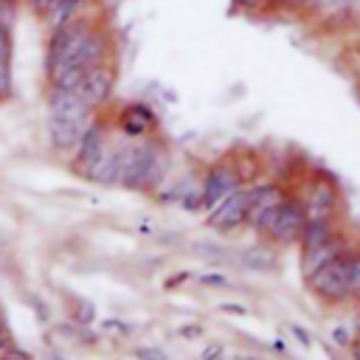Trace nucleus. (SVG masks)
Masks as SVG:
<instances>
[{
  "instance_id": "f257e3e1",
  "label": "nucleus",
  "mask_w": 360,
  "mask_h": 360,
  "mask_svg": "<svg viewBox=\"0 0 360 360\" xmlns=\"http://www.w3.org/2000/svg\"><path fill=\"white\" fill-rule=\"evenodd\" d=\"M163 172V155L155 143H124L121 146V174L118 186L129 191L152 188L160 180Z\"/></svg>"
},
{
  "instance_id": "f03ea898",
  "label": "nucleus",
  "mask_w": 360,
  "mask_h": 360,
  "mask_svg": "<svg viewBox=\"0 0 360 360\" xmlns=\"http://www.w3.org/2000/svg\"><path fill=\"white\" fill-rule=\"evenodd\" d=\"M312 292H318L326 301H340L349 295V256H335L323 267H318L309 276Z\"/></svg>"
},
{
  "instance_id": "7ed1b4c3",
  "label": "nucleus",
  "mask_w": 360,
  "mask_h": 360,
  "mask_svg": "<svg viewBox=\"0 0 360 360\" xmlns=\"http://www.w3.org/2000/svg\"><path fill=\"white\" fill-rule=\"evenodd\" d=\"M107 149V127L101 124V121H96V118H90L87 121V127L82 129V135H79V143H76V149L70 152L73 155V169L84 177V172L101 158V152Z\"/></svg>"
},
{
  "instance_id": "20e7f679",
  "label": "nucleus",
  "mask_w": 360,
  "mask_h": 360,
  "mask_svg": "<svg viewBox=\"0 0 360 360\" xmlns=\"http://www.w3.org/2000/svg\"><path fill=\"white\" fill-rule=\"evenodd\" d=\"M112 87H115V73L107 62L96 65V68H87L82 82H79V96L93 107H104L110 98H112Z\"/></svg>"
},
{
  "instance_id": "39448f33",
  "label": "nucleus",
  "mask_w": 360,
  "mask_h": 360,
  "mask_svg": "<svg viewBox=\"0 0 360 360\" xmlns=\"http://www.w3.org/2000/svg\"><path fill=\"white\" fill-rule=\"evenodd\" d=\"M45 104H48V115H59V118H73V121L87 124L93 115V107L79 96V90H62V87L48 84Z\"/></svg>"
},
{
  "instance_id": "423d86ee",
  "label": "nucleus",
  "mask_w": 360,
  "mask_h": 360,
  "mask_svg": "<svg viewBox=\"0 0 360 360\" xmlns=\"http://www.w3.org/2000/svg\"><path fill=\"white\" fill-rule=\"evenodd\" d=\"M239 188V174L233 172V166L219 163L214 169H208V174L202 177L200 186V197H202V208H214L219 200H225L231 191Z\"/></svg>"
},
{
  "instance_id": "0eeeda50",
  "label": "nucleus",
  "mask_w": 360,
  "mask_h": 360,
  "mask_svg": "<svg viewBox=\"0 0 360 360\" xmlns=\"http://www.w3.org/2000/svg\"><path fill=\"white\" fill-rule=\"evenodd\" d=\"M304 222H307V214H304V202L301 200H290V197H284L281 200V208H278V217H276V222H273V228H270V239H276V242H281V245H287V242H292L298 233H301V228H304Z\"/></svg>"
},
{
  "instance_id": "6e6552de",
  "label": "nucleus",
  "mask_w": 360,
  "mask_h": 360,
  "mask_svg": "<svg viewBox=\"0 0 360 360\" xmlns=\"http://www.w3.org/2000/svg\"><path fill=\"white\" fill-rule=\"evenodd\" d=\"M245 214H248L245 211V191L236 188L225 200H219L214 208H208V225H214L225 233V231H233V228L245 225Z\"/></svg>"
},
{
  "instance_id": "1a4fd4ad",
  "label": "nucleus",
  "mask_w": 360,
  "mask_h": 360,
  "mask_svg": "<svg viewBox=\"0 0 360 360\" xmlns=\"http://www.w3.org/2000/svg\"><path fill=\"white\" fill-rule=\"evenodd\" d=\"M87 124L84 121H73V118H59V115H48L45 118V135H48V143L51 149L62 152V155H70L79 143V135Z\"/></svg>"
},
{
  "instance_id": "9d476101",
  "label": "nucleus",
  "mask_w": 360,
  "mask_h": 360,
  "mask_svg": "<svg viewBox=\"0 0 360 360\" xmlns=\"http://www.w3.org/2000/svg\"><path fill=\"white\" fill-rule=\"evenodd\" d=\"M118 174H121V146L107 143L101 158L84 172V180H90L96 186H118Z\"/></svg>"
},
{
  "instance_id": "9b49d317",
  "label": "nucleus",
  "mask_w": 360,
  "mask_h": 360,
  "mask_svg": "<svg viewBox=\"0 0 360 360\" xmlns=\"http://www.w3.org/2000/svg\"><path fill=\"white\" fill-rule=\"evenodd\" d=\"M118 124H121V132H124L127 138H143L152 127H158V115H155L146 104L135 101V104H127V107L121 110Z\"/></svg>"
},
{
  "instance_id": "f8f14e48",
  "label": "nucleus",
  "mask_w": 360,
  "mask_h": 360,
  "mask_svg": "<svg viewBox=\"0 0 360 360\" xmlns=\"http://www.w3.org/2000/svg\"><path fill=\"white\" fill-rule=\"evenodd\" d=\"M335 208H338V191H335V186H329V183H315L309 200L304 202L307 219H329V217L335 214Z\"/></svg>"
},
{
  "instance_id": "ddd939ff",
  "label": "nucleus",
  "mask_w": 360,
  "mask_h": 360,
  "mask_svg": "<svg viewBox=\"0 0 360 360\" xmlns=\"http://www.w3.org/2000/svg\"><path fill=\"white\" fill-rule=\"evenodd\" d=\"M104 59H107V37L101 31L90 28L87 37H84V42H82V48H79V53H76V68L87 70V68L101 65Z\"/></svg>"
},
{
  "instance_id": "4468645a",
  "label": "nucleus",
  "mask_w": 360,
  "mask_h": 360,
  "mask_svg": "<svg viewBox=\"0 0 360 360\" xmlns=\"http://www.w3.org/2000/svg\"><path fill=\"white\" fill-rule=\"evenodd\" d=\"M14 79H11V28L0 25V101L11 98Z\"/></svg>"
},
{
  "instance_id": "2eb2a0df",
  "label": "nucleus",
  "mask_w": 360,
  "mask_h": 360,
  "mask_svg": "<svg viewBox=\"0 0 360 360\" xmlns=\"http://www.w3.org/2000/svg\"><path fill=\"white\" fill-rule=\"evenodd\" d=\"M332 219H307L304 222V228H301V250L304 253H309L312 248H318V245H323V242H329L332 239Z\"/></svg>"
},
{
  "instance_id": "dca6fc26",
  "label": "nucleus",
  "mask_w": 360,
  "mask_h": 360,
  "mask_svg": "<svg viewBox=\"0 0 360 360\" xmlns=\"http://www.w3.org/2000/svg\"><path fill=\"white\" fill-rule=\"evenodd\" d=\"M239 264L253 270V273H267L276 267V253L267 245H253V248H245L239 253Z\"/></svg>"
},
{
  "instance_id": "f3484780",
  "label": "nucleus",
  "mask_w": 360,
  "mask_h": 360,
  "mask_svg": "<svg viewBox=\"0 0 360 360\" xmlns=\"http://www.w3.org/2000/svg\"><path fill=\"white\" fill-rule=\"evenodd\" d=\"M335 256H340V245H338L335 239H329V242H323V245L312 248L309 253H304V276L309 278L318 267H323V264H326V262H332Z\"/></svg>"
},
{
  "instance_id": "a211bd4d",
  "label": "nucleus",
  "mask_w": 360,
  "mask_h": 360,
  "mask_svg": "<svg viewBox=\"0 0 360 360\" xmlns=\"http://www.w3.org/2000/svg\"><path fill=\"white\" fill-rule=\"evenodd\" d=\"M93 321H96V307H93V301L79 298V301L73 304V323H76V326H90Z\"/></svg>"
},
{
  "instance_id": "6ab92c4d",
  "label": "nucleus",
  "mask_w": 360,
  "mask_h": 360,
  "mask_svg": "<svg viewBox=\"0 0 360 360\" xmlns=\"http://www.w3.org/2000/svg\"><path fill=\"white\" fill-rule=\"evenodd\" d=\"M278 208H281V200H278V202H273V205H267V208L256 217L253 228H256L259 233H270V228H273V222H276V217H278Z\"/></svg>"
},
{
  "instance_id": "aec40b11",
  "label": "nucleus",
  "mask_w": 360,
  "mask_h": 360,
  "mask_svg": "<svg viewBox=\"0 0 360 360\" xmlns=\"http://www.w3.org/2000/svg\"><path fill=\"white\" fill-rule=\"evenodd\" d=\"M349 292L360 295V253L349 256Z\"/></svg>"
},
{
  "instance_id": "412c9836",
  "label": "nucleus",
  "mask_w": 360,
  "mask_h": 360,
  "mask_svg": "<svg viewBox=\"0 0 360 360\" xmlns=\"http://www.w3.org/2000/svg\"><path fill=\"white\" fill-rule=\"evenodd\" d=\"M132 354H135V360H169V354L158 346H138V349H132Z\"/></svg>"
},
{
  "instance_id": "4be33fe9",
  "label": "nucleus",
  "mask_w": 360,
  "mask_h": 360,
  "mask_svg": "<svg viewBox=\"0 0 360 360\" xmlns=\"http://www.w3.org/2000/svg\"><path fill=\"white\" fill-rule=\"evenodd\" d=\"M222 357H225V346L222 343H208L200 352V360H222Z\"/></svg>"
},
{
  "instance_id": "5701e85b",
  "label": "nucleus",
  "mask_w": 360,
  "mask_h": 360,
  "mask_svg": "<svg viewBox=\"0 0 360 360\" xmlns=\"http://www.w3.org/2000/svg\"><path fill=\"white\" fill-rule=\"evenodd\" d=\"M200 278V284H205V287H228V276H222V273H202V276H197Z\"/></svg>"
},
{
  "instance_id": "b1692460",
  "label": "nucleus",
  "mask_w": 360,
  "mask_h": 360,
  "mask_svg": "<svg viewBox=\"0 0 360 360\" xmlns=\"http://www.w3.org/2000/svg\"><path fill=\"white\" fill-rule=\"evenodd\" d=\"M0 360H31V354L25 352V349H20V346H6L3 352H0Z\"/></svg>"
},
{
  "instance_id": "393cba45",
  "label": "nucleus",
  "mask_w": 360,
  "mask_h": 360,
  "mask_svg": "<svg viewBox=\"0 0 360 360\" xmlns=\"http://www.w3.org/2000/svg\"><path fill=\"white\" fill-rule=\"evenodd\" d=\"M59 0H28V8L34 11V14H39V17H45L53 6H56Z\"/></svg>"
},
{
  "instance_id": "a878e982",
  "label": "nucleus",
  "mask_w": 360,
  "mask_h": 360,
  "mask_svg": "<svg viewBox=\"0 0 360 360\" xmlns=\"http://www.w3.org/2000/svg\"><path fill=\"white\" fill-rule=\"evenodd\" d=\"M287 329H290V332L298 338V343H301L304 349H307V346H312V338H309V332H307L304 326H298V323H292V321H290V323H287Z\"/></svg>"
},
{
  "instance_id": "bb28decb",
  "label": "nucleus",
  "mask_w": 360,
  "mask_h": 360,
  "mask_svg": "<svg viewBox=\"0 0 360 360\" xmlns=\"http://www.w3.org/2000/svg\"><path fill=\"white\" fill-rule=\"evenodd\" d=\"M101 326L110 329V332H121V335H127V332L132 329L129 323H124V321H118V318H107V321H101Z\"/></svg>"
},
{
  "instance_id": "cd10ccee",
  "label": "nucleus",
  "mask_w": 360,
  "mask_h": 360,
  "mask_svg": "<svg viewBox=\"0 0 360 360\" xmlns=\"http://www.w3.org/2000/svg\"><path fill=\"white\" fill-rule=\"evenodd\" d=\"M28 304H31V309H37L39 321H42V323H48V318H51V315H48V307L39 301V295H31V298H28Z\"/></svg>"
},
{
  "instance_id": "c85d7f7f",
  "label": "nucleus",
  "mask_w": 360,
  "mask_h": 360,
  "mask_svg": "<svg viewBox=\"0 0 360 360\" xmlns=\"http://www.w3.org/2000/svg\"><path fill=\"white\" fill-rule=\"evenodd\" d=\"M332 338H335L338 346H349V332H346L343 326H335V329H332Z\"/></svg>"
},
{
  "instance_id": "c756f323",
  "label": "nucleus",
  "mask_w": 360,
  "mask_h": 360,
  "mask_svg": "<svg viewBox=\"0 0 360 360\" xmlns=\"http://www.w3.org/2000/svg\"><path fill=\"white\" fill-rule=\"evenodd\" d=\"M11 343H14V338H11V332H8V329H6L3 323H0V352H3L6 346H11Z\"/></svg>"
},
{
  "instance_id": "7c9ffc66",
  "label": "nucleus",
  "mask_w": 360,
  "mask_h": 360,
  "mask_svg": "<svg viewBox=\"0 0 360 360\" xmlns=\"http://www.w3.org/2000/svg\"><path fill=\"white\" fill-rule=\"evenodd\" d=\"M188 276H191V273H177L174 278H169V281H166V287H177V284H183Z\"/></svg>"
},
{
  "instance_id": "2f4dec72",
  "label": "nucleus",
  "mask_w": 360,
  "mask_h": 360,
  "mask_svg": "<svg viewBox=\"0 0 360 360\" xmlns=\"http://www.w3.org/2000/svg\"><path fill=\"white\" fill-rule=\"evenodd\" d=\"M200 332H202L200 326H183V329H180V335H186V338H194V335H200Z\"/></svg>"
},
{
  "instance_id": "473e14b6",
  "label": "nucleus",
  "mask_w": 360,
  "mask_h": 360,
  "mask_svg": "<svg viewBox=\"0 0 360 360\" xmlns=\"http://www.w3.org/2000/svg\"><path fill=\"white\" fill-rule=\"evenodd\" d=\"M222 309H225V312H239V315H245V307H236V304H222Z\"/></svg>"
},
{
  "instance_id": "72a5a7b5",
  "label": "nucleus",
  "mask_w": 360,
  "mask_h": 360,
  "mask_svg": "<svg viewBox=\"0 0 360 360\" xmlns=\"http://www.w3.org/2000/svg\"><path fill=\"white\" fill-rule=\"evenodd\" d=\"M352 357H354V360H360V340H354V343H352Z\"/></svg>"
},
{
  "instance_id": "f704fd0d",
  "label": "nucleus",
  "mask_w": 360,
  "mask_h": 360,
  "mask_svg": "<svg viewBox=\"0 0 360 360\" xmlns=\"http://www.w3.org/2000/svg\"><path fill=\"white\" fill-rule=\"evenodd\" d=\"M236 360H259V357H253V354H239Z\"/></svg>"
},
{
  "instance_id": "c9c22d12",
  "label": "nucleus",
  "mask_w": 360,
  "mask_h": 360,
  "mask_svg": "<svg viewBox=\"0 0 360 360\" xmlns=\"http://www.w3.org/2000/svg\"><path fill=\"white\" fill-rule=\"evenodd\" d=\"M6 242H8V236H6V233H3V231H0V248H3V245H6Z\"/></svg>"
},
{
  "instance_id": "e433bc0d",
  "label": "nucleus",
  "mask_w": 360,
  "mask_h": 360,
  "mask_svg": "<svg viewBox=\"0 0 360 360\" xmlns=\"http://www.w3.org/2000/svg\"><path fill=\"white\" fill-rule=\"evenodd\" d=\"M278 3H304V0H278Z\"/></svg>"
}]
</instances>
